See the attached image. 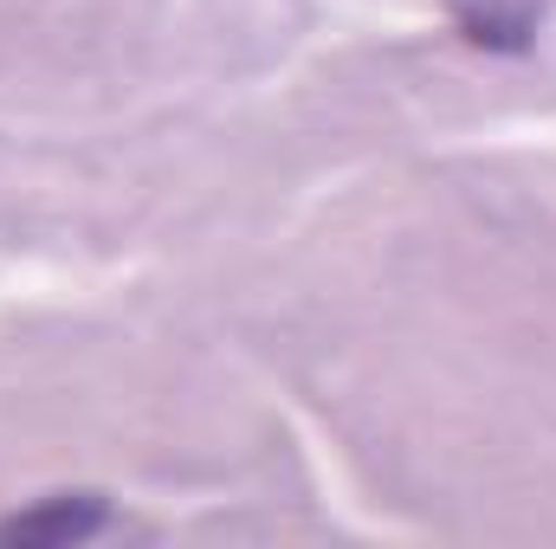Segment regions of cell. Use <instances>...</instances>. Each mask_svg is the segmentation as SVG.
<instances>
[{
  "mask_svg": "<svg viewBox=\"0 0 556 549\" xmlns=\"http://www.w3.org/2000/svg\"><path fill=\"white\" fill-rule=\"evenodd\" d=\"M111 524V511H104V498H91V491H59V498H46V505H33V511H13V518H0V544H85V537H98Z\"/></svg>",
  "mask_w": 556,
  "mask_h": 549,
  "instance_id": "cell-1",
  "label": "cell"
}]
</instances>
